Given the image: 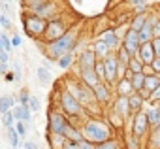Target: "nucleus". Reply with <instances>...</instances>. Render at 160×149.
<instances>
[{"instance_id":"nucleus-1","label":"nucleus","mask_w":160,"mask_h":149,"mask_svg":"<svg viewBox=\"0 0 160 149\" xmlns=\"http://www.w3.org/2000/svg\"><path fill=\"white\" fill-rule=\"evenodd\" d=\"M60 81H62V85L66 87V91H68L79 104H81V106L87 110V113H89L91 117H102V115H104V108L96 102L92 89L87 87L79 78L68 76V78H62Z\"/></svg>"},{"instance_id":"nucleus-2","label":"nucleus","mask_w":160,"mask_h":149,"mask_svg":"<svg viewBox=\"0 0 160 149\" xmlns=\"http://www.w3.org/2000/svg\"><path fill=\"white\" fill-rule=\"evenodd\" d=\"M79 34H81V30L73 25V27H72L64 36H60L58 40H53V42H47V44H43V42H36V44H38V49L43 53V57H47V59H51V60L55 62L58 57H62V55H66V53L77 49Z\"/></svg>"},{"instance_id":"nucleus-3","label":"nucleus","mask_w":160,"mask_h":149,"mask_svg":"<svg viewBox=\"0 0 160 149\" xmlns=\"http://www.w3.org/2000/svg\"><path fill=\"white\" fill-rule=\"evenodd\" d=\"M81 132H83V140H89L91 143H102L109 138H113L117 132L109 126V123L102 117H89L83 125H81Z\"/></svg>"},{"instance_id":"nucleus-4","label":"nucleus","mask_w":160,"mask_h":149,"mask_svg":"<svg viewBox=\"0 0 160 149\" xmlns=\"http://www.w3.org/2000/svg\"><path fill=\"white\" fill-rule=\"evenodd\" d=\"M73 25H75L73 17H72V15H66V13H62V15H58V17H55V19L47 21L45 34H43L42 42H43V44H47V42L58 40V38H60V36H64V34H66Z\"/></svg>"},{"instance_id":"nucleus-5","label":"nucleus","mask_w":160,"mask_h":149,"mask_svg":"<svg viewBox=\"0 0 160 149\" xmlns=\"http://www.w3.org/2000/svg\"><path fill=\"white\" fill-rule=\"evenodd\" d=\"M21 25H23L25 36H28L34 42H42V38L45 34V27H47L45 19L32 15V13H27V12H21Z\"/></svg>"},{"instance_id":"nucleus-6","label":"nucleus","mask_w":160,"mask_h":149,"mask_svg":"<svg viewBox=\"0 0 160 149\" xmlns=\"http://www.w3.org/2000/svg\"><path fill=\"white\" fill-rule=\"evenodd\" d=\"M149 119H147V111L141 110V111H136L132 113V117L124 123V130L122 132H130L132 136L139 138L141 141H145L147 134H149Z\"/></svg>"},{"instance_id":"nucleus-7","label":"nucleus","mask_w":160,"mask_h":149,"mask_svg":"<svg viewBox=\"0 0 160 149\" xmlns=\"http://www.w3.org/2000/svg\"><path fill=\"white\" fill-rule=\"evenodd\" d=\"M68 126V117L58 110V108H53L49 106L47 108V123H45V132H51V134H62L64 136V130Z\"/></svg>"},{"instance_id":"nucleus-8","label":"nucleus","mask_w":160,"mask_h":149,"mask_svg":"<svg viewBox=\"0 0 160 149\" xmlns=\"http://www.w3.org/2000/svg\"><path fill=\"white\" fill-rule=\"evenodd\" d=\"M62 13H64V2L62 0H43V4L32 15H38L45 21H51V19H55Z\"/></svg>"},{"instance_id":"nucleus-9","label":"nucleus","mask_w":160,"mask_h":149,"mask_svg":"<svg viewBox=\"0 0 160 149\" xmlns=\"http://www.w3.org/2000/svg\"><path fill=\"white\" fill-rule=\"evenodd\" d=\"M92 93H94V98H96V102L102 106V108H108L111 102H113V98H115V93H113V87L109 85V83H98L94 89H92Z\"/></svg>"},{"instance_id":"nucleus-10","label":"nucleus","mask_w":160,"mask_h":149,"mask_svg":"<svg viewBox=\"0 0 160 149\" xmlns=\"http://www.w3.org/2000/svg\"><path fill=\"white\" fill-rule=\"evenodd\" d=\"M73 70H75V78H79L87 87H91V89H94L98 83H100V80L96 78V74H94V68H79L77 64H73L72 66Z\"/></svg>"},{"instance_id":"nucleus-11","label":"nucleus","mask_w":160,"mask_h":149,"mask_svg":"<svg viewBox=\"0 0 160 149\" xmlns=\"http://www.w3.org/2000/svg\"><path fill=\"white\" fill-rule=\"evenodd\" d=\"M121 45L134 57V55H138V51H139V45H141V42H139V36H138V32L136 30H132L130 27H128V30H126V34H124V38L121 40Z\"/></svg>"},{"instance_id":"nucleus-12","label":"nucleus","mask_w":160,"mask_h":149,"mask_svg":"<svg viewBox=\"0 0 160 149\" xmlns=\"http://www.w3.org/2000/svg\"><path fill=\"white\" fill-rule=\"evenodd\" d=\"M104 60V66H106V83H109L113 87V83L117 81V66H119V60L115 57V53H109Z\"/></svg>"},{"instance_id":"nucleus-13","label":"nucleus","mask_w":160,"mask_h":149,"mask_svg":"<svg viewBox=\"0 0 160 149\" xmlns=\"http://www.w3.org/2000/svg\"><path fill=\"white\" fill-rule=\"evenodd\" d=\"M109 108H111L113 111H117L124 121H128V119L132 117V110H130V106H128V96H115L113 102L109 104Z\"/></svg>"},{"instance_id":"nucleus-14","label":"nucleus","mask_w":160,"mask_h":149,"mask_svg":"<svg viewBox=\"0 0 160 149\" xmlns=\"http://www.w3.org/2000/svg\"><path fill=\"white\" fill-rule=\"evenodd\" d=\"M77 51V60L75 64L79 68H92L96 62V55L91 47H83V49H75Z\"/></svg>"},{"instance_id":"nucleus-15","label":"nucleus","mask_w":160,"mask_h":149,"mask_svg":"<svg viewBox=\"0 0 160 149\" xmlns=\"http://www.w3.org/2000/svg\"><path fill=\"white\" fill-rule=\"evenodd\" d=\"M12 113H13L15 121H23V123H27L28 132H30V128H32V119H34V113L30 111V108H28V106H23V104H15L13 110H12Z\"/></svg>"},{"instance_id":"nucleus-16","label":"nucleus","mask_w":160,"mask_h":149,"mask_svg":"<svg viewBox=\"0 0 160 149\" xmlns=\"http://www.w3.org/2000/svg\"><path fill=\"white\" fill-rule=\"evenodd\" d=\"M104 119L109 123V126H111L115 132H122V130H124V123H126V121H124L117 111H113L109 106L104 108Z\"/></svg>"},{"instance_id":"nucleus-17","label":"nucleus","mask_w":160,"mask_h":149,"mask_svg":"<svg viewBox=\"0 0 160 149\" xmlns=\"http://www.w3.org/2000/svg\"><path fill=\"white\" fill-rule=\"evenodd\" d=\"M96 38H98V40H102V42H104L111 51H117V49H119V45H121V40L117 38V34H115V30H113V28H104Z\"/></svg>"},{"instance_id":"nucleus-18","label":"nucleus","mask_w":160,"mask_h":149,"mask_svg":"<svg viewBox=\"0 0 160 149\" xmlns=\"http://www.w3.org/2000/svg\"><path fill=\"white\" fill-rule=\"evenodd\" d=\"M143 149H160V123L149 128V134L143 141Z\"/></svg>"},{"instance_id":"nucleus-19","label":"nucleus","mask_w":160,"mask_h":149,"mask_svg":"<svg viewBox=\"0 0 160 149\" xmlns=\"http://www.w3.org/2000/svg\"><path fill=\"white\" fill-rule=\"evenodd\" d=\"M113 93L115 96H130L134 93V87H132V81L128 78H121L113 83Z\"/></svg>"},{"instance_id":"nucleus-20","label":"nucleus","mask_w":160,"mask_h":149,"mask_svg":"<svg viewBox=\"0 0 160 149\" xmlns=\"http://www.w3.org/2000/svg\"><path fill=\"white\" fill-rule=\"evenodd\" d=\"M75 60H77V51H70V53L58 57V59L55 60V66H57L58 70L66 72V70H72V66L75 64Z\"/></svg>"},{"instance_id":"nucleus-21","label":"nucleus","mask_w":160,"mask_h":149,"mask_svg":"<svg viewBox=\"0 0 160 149\" xmlns=\"http://www.w3.org/2000/svg\"><path fill=\"white\" fill-rule=\"evenodd\" d=\"M64 138L68 140V141H75V143H79L83 140V132H81V126H77V125H72L70 121H68V126H66V130H64Z\"/></svg>"},{"instance_id":"nucleus-22","label":"nucleus","mask_w":160,"mask_h":149,"mask_svg":"<svg viewBox=\"0 0 160 149\" xmlns=\"http://www.w3.org/2000/svg\"><path fill=\"white\" fill-rule=\"evenodd\" d=\"M138 57L141 59L143 64H151L154 60V49H152V44L147 42V44H141L139 45V51H138Z\"/></svg>"},{"instance_id":"nucleus-23","label":"nucleus","mask_w":160,"mask_h":149,"mask_svg":"<svg viewBox=\"0 0 160 149\" xmlns=\"http://www.w3.org/2000/svg\"><path fill=\"white\" fill-rule=\"evenodd\" d=\"M6 141H8V145H10V149H21V145H23V140H21V136L17 134V130H15V125L13 126H10V128H6Z\"/></svg>"},{"instance_id":"nucleus-24","label":"nucleus","mask_w":160,"mask_h":149,"mask_svg":"<svg viewBox=\"0 0 160 149\" xmlns=\"http://www.w3.org/2000/svg\"><path fill=\"white\" fill-rule=\"evenodd\" d=\"M128 106H130V110H132V113H136V111H141V110H145V106H147V100L139 95V93H132L130 96H128Z\"/></svg>"},{"instance_id":"nucleus-25","label":"nucleus","mask_w":160,"mask_h":149,"mask_svg":"<svg viewBox=\"0 0 160 149\" xmlns=\"http://www.w3.org/2000/svg\"><path fill=\"white\" fill-rule=\"evenodd\" d=\"M36 80H38V83H40L42 87H49L51 81H53V72L47 70V68H43V66L40 64V66L36 68Z\"/></svg>"},{"instance_id":"nucleus-26","label":"nucleus","mask_w":160,"mask_h":149,"mask_svg":"<svg viewBox=\"0 0 160 149\" xmlns=\"http://www.w3.org/2000/svg\"><path fill=\"white\" fill-rule=\"evenodd\" d=\"M91 49L94 51V55H96V59H106L109 53H113L102 40H98V38H94L92 42H91Z\"/></svg>"},{"instance_id":"nucleus-27","label":"nucleus","mask_w":160,"mask_h":149,"mask_svg":"<svg viewBox=\"0 0 160 149\" xmlns=\"http://www.w3.org/2000/svg\"><path fill=\"white\" fill-rule=\"evenodd\" d=\"M122 134V143L124 149H143V141L136 136H132L130 132H121Z\"/></svg>"},{"instance_id":"nucleus-28","label":"nucleus","mask_w":160,"mask_h":149,"mask_svg":"<svg viewBox=\"0 0 160 149\" xmlns=\"http://www.w3.org/2000/svg\"><path fill=\"white\" fill-rule=\"evenodd\" d=\"M45 138H47L49 149H62V147H64V143L68 141L62 134H51V132H45Z\"/></svg>"},{"instance_id":"nucleus-29","label":"nucleus","mask_w":160,"mask_h":149,"mask_svg":"<svg viewBox=\"0 0 160 149\" xmlns=\"http://www.w3.org/2000/svg\"><path fill=\"white\" fill-rule=\"evenodd\" d=\"M96 149H124V143H122V138H119L117 134L102 143H96Z\"/></svg>"},{"instance_id":"nucleus-30","label":"nucleus","mask_w":160,"mask_h":149,"mask_svg":"<svg viewBox=\"0 0 160 149\" xmlns=\"http://www.w3.org/2000/svg\"><path fill=\"white\" fill-rule=\"evenodd\" d=\"M15 104H17V102H15V96H12V95H2V96H0V115L12 111Z\"/></svg>"},{"instance_id":"nucleus-31","label":"nucleus","mask_w":160,"mask_h":149,"mask_svg":"<svg viewBox=\"0 0 160 149\" xmlns=\"http://www.w3.org/2000/svg\"><path fill=\"white\" fill-rule=\"evenodd\" d=\"M160 85V74H151V76H145V83H143V89L151 95L156 87Z\"/></svg>"},{"instance_id":"nucleus-32","label":"nucleus","mask_w":160,"mask_h":149,"mask_svg":"<svg viewBox=\"0 0 160 149\" xmlns=\"http://www.w3.org/2000/svg\"><path fill=\"white\" fill-rule=\"evenodd\" d=\"M147 13H149V12H147ZM147 13H136V15H132V17H130V21H128V27H130L132 30L139 32V28H141V27L145 25Z\"/></svg>"},{"instance_id":"nucleus-33","label":"nucleus","mask_w":160,"mask_h":149,"mask_svg":"<svg viewBox=\"0 0 160 149\" xmlns=\"http://www.w3.org/2000/svg\"><path fill=\"white\" fill-rule=\"evenodd\" d=\"M130 81H132V87H134V91H141V89H143V83H145V74H143V72L132 74Z\"/></svg>"},{"instance_id":"nucleus-34","label":"nucleus","mask_w":160,"mask_h":149,"mask_svg":"<svg viewBox=\"0 0 160 149\" xmlns=\"http://www.w3.org/2000/svg\"><path fill=\"white\" fill-rule=\"evenodd\" d=\"M94 74H96V78L102 81V83H106V66H104V60L102 59H96V62H94Z\"/></svg>"},{"instance_id":"nucleus-35","label":"nucleus","mask_w":160,"mask_h":149,"mask_svg":"<svg viewBox=\"0 0 160 149\" xmlns=\"http://www.w3.org/2000/svg\"><path fill=\"white\" fill-rule=\"evenodd\" d=\"M113 53H115V57H117V60H119L121 64H126V66H128V62H130L132 55H130L122 45H119V49H117V51H113Z\"/></svg>"},{"instance_id":"nucleus-36","label":"nucleus","mask_w":160,"mask_h":149,"mask_svg":"<svg viewBox=\"0 0 160 149\" xmlns=\"http://www.w3.org/2000/svg\"><path fill=\"white\" fill-rule=\"evenodd\" d=\"M30 89L28 87H23V89H19V93H17V98H15V102L17 104H23V106H28V100H30Z\"/></svg>"},{"instance_id":"nucleus-37","label":"nucleus","mask_w":160,"mask_h":149,"mask_svg":"<svg viewBox=\"0 0 160 149\" xmlns=\"http://www.w3.org/2000/svg\"><path fill=\"white\" fill-rule=\"evenodd\" d=\"M0 47H2L6 53H13V47H12V38H10V34L8 32H2L0 34Z\"/></svg>"},{"instance_id":"nucleus-38","label":"nucleus","mask_w":160,"mask_h":149,"mask_svg":"<svg viewBox=\"0 0 160 149\" xmlns=\"http://www.w3.org/2000/svg\"><path fill=\"white\" fill-rule=\"evenodd\" d=\"M132 74H138V72H141V68H143V62H141V59L138 57V55H134L132 59H130V62H128V66H126Z\"/></svg>"},{"instance_id":"nucleus-39","label":"nucleus","mask_w":160,"mask_h":149,"mask_svg":"<svg viewBox=\"0 0 160 149\" xmlns=\"http://www.w3.org/2000/svg\"><path fill=\"white\" fill-rule=\"evenodd\" d=\"M28 108L32 113H40L42 111V98L36 96V95H30V100H28Z\"/></svg>"},{"instance_id":"nucleus-40","label":"nucleus","mask_w":160,"mask_h":149,"mask_svg":"<svg viewBox=\"0 0 160 149\" xmlns=\"http://www.w3.org/2000/svg\"><path fill=\"white\" fill-rule=\"evenodd\" d=\"M0 125H2L4 128L13 126V125H15V117H13V113L8 111V113H4V115H0Z\"/></svg>"},{"instance_id":"nucleus-41","label":"nucleus","mask_w":160,"mask_h":149,"mask_svg":"<svg viewBox=\"0 0 160 149\" xmlns=\"http://www.w3.org/2000/svg\"><path fill=\"white\" fill-rule=\"evenodd\" d=\"M143 4H149V0H124V2H122L121 6L132 12L134 8H138V6H143Z\"/></svg>"},{"instance_id":"nucleus-42","label":"nucleus","mask_w":160,"mask_h":149,"mask_svg":"<svg viewBox=\"0 0 160 149\" xmlns=\"http://www.w3.org/2000/svg\"><path fill=\"white\" fill-rule=\"evenodd\" d=\"M15 130H17V134L21 136V140L25 141L27 136H28V126H27V123H23V121H15Z\"/></svg>"},{"instance_id":"nucleus-43","label":"nucleus","mask_w":160,"mask_h":149,"mask_svg":"<svg viewBox=\"0 0 160 149\" xmlns=\"http://www.w3.org/2000/svg\"><path fill=\"white\" fill-rule=\"evenodd\" d=\"M0 27H2L6 32L12 30V28H13V21H12V17L6 15V13H0Z\"/></svg>"},{"instance_id":"nucleus-44","label":"nucleus","mask_w":160,"mask_h":149,"mask_svg":"<svg viewBox=\"0 0 160 149\" xmlns=\"http://www.w3.org/2000/svg\"><path fill=\"white\" fill-rule=\"evenodd\" d=\"M10 62H12V72L15 74V81H21L23 80V68H21L19 60L15 59V60H10Z\"/></svg>"},{"instance_id":"nucleus-45","label":"nucleus","mask_w":160,"mask_h":149,"mask_svg":"<svg viewBox=\"0 0 160 149\" xmlns=\"http://www.w3.org/2000/svg\"><path fill=\"white\" fill-rule=\"evenodd\" d=\"M10 38H12V47H13V49H19V47L23 45V36H21L19 32H13Z\"/></svg>"},{"instance_id":"nucleus-46","label":"nucleus","mask_w":160,"mask_h":149,"mask_svg":"<svg viewBox=\"0 0 160 149\" xmlns=\"http://www.w3.org/2000/svg\"><path fill=\"white\" fill-rule=\"evenodd\" d=\"M147 104H160V85L149 95V100H147Z\"/></svg>"},{"instance_id":"nucleus-47","label":"nucleus","mask_w":160,"mask_h":149,"mask_svg":"<svg viewBox=\"0 0 160 149\" xmlns=\"http://www.w3.org/2000/svg\"><path fill=\"white\" fill-rule=\"evenodd\" d=\"M113 30H115L117 38H119V40H122V38H124V34H126V30H128V23H124V25H121V27H115Z\"/></svg>"},{"instance_id":"nucleus-48","label":"nucleus","mask_w":160,"mask_h":149,"mask_svg":"<svg viewBox=\"0 0 160 149\" xmlns=\"http://www.w3.org/2000/svg\"><path fill=\"white\" fill-rule=\"evenodd\" d=\"M21 149H42V147H40L38 141H34V140H25L23 145H21Z\"/></svg>"},{"instance_id":"nucleus-49","label":"nucleus","mask_w":160,"mask_h":149,"mask_svg":"<svg viewBox=\"0 0 160 149\" xmlns=\"http://www.w3.org/2000/svg\"><path fill=\"white\" fill-rule=\"evenodd\" d=\"M0 12H2V13H6V15H13V10H12V6L8 4V2H0Z\"/></svg>"},{"instance_id":"nucleus-50","label":"nucleus","mask_w":160,"mask_h":149,"mask_svg":"<svg viewBox=\"0 0 160 149\" xmlns=\"http://www.w3.org/2000/svg\"><path fill=\"white\" fill-rule=\"evenodd\" d=\"M77 147H79V149H96V145L91 143L89 140H81V141L77 143Z\"/></svg>"},{"instance_id":"nucleus-51","label":"nucleus","mask_w":160,"mask_h":149,"mask_svg":"<svg viewBox=\"0 0 160 149\" xmlns=\"http://www.w3.org/2000/svg\"><path fill=\"white\" fill-rule=\"evenodd\" d=\"M151 44H152V49H154V57H160V38H152Z\"/></svg>"},{"instance_id":"nucleus-52","label":"nucleus","mask_w":160,"mask_h":149,"mask_svg":"<svg viewBox=\"0 0 160 149\" xmlns=\"http://www.w3.org/2000/svg\"><path fill=\"white\" fill-rule=\"evenodd\" d=\"M42 66H43V68H47V70H51V72H53V68H55V62H53V60H51V59H47V57H43V59H42Z\"/></svg>"},{"instance_id":"nucleus-53","label":"nucleus","mask_w":160,"mask_h":149,"mask_svg":"<svg viewBox=\"0 0 160 149\" xmlns=\"http://www.w3.org/2000/svg\"><path fill=\"white\" fill-rule=\"evenodd\" d=\"M10 60H12V55L6 53L2 47H0V62H10Z\"/></svg>"},{"instance_id":"nucleus-54","label":"nucleus","mask_w":160,"mask_h":149,"mask_svg":"<svg viewBox=\"0 0 160 149\" xmlns=\"http://www.w3.org/2000/svg\"><path fill=\"white\" fill-rule=\"evenodd\" d=\"M151 66H152L154 74H160V57H154V60L151 62Z\"/></svg>"},{"instance_id":"nucleus-55","label":"nucleus","mask_w":160,"mask_h":149,"mask_svg":"<svg viewBox=\"0 0 160 149\" xmlns=\"http://www.w3.org/2000/svg\"><path fill=\"white\" fill-rule=\"evenodd\" d=\"M10 72V62H0V76H6V74Z\"/></svg>"},{"instance_id":"nucleus-56","label":"nucleus","mask_w":160,"mask_h":149,"mask_svg":"<svg viewBox=\"0 0 160 149\" xmlns=\"http://www.w3.org/2000/svg\"><path fill=\"white\" fill-rule=\"evenodd\" d=\"M152 34H154V38H160V15L154 23V27H152Z\"/></svg>"},{"instance_id":"nucleus-57","label":"nucleus","mask_w":160,"mask_h":149,"mask_svg":"<svg viewBox=\"0 0 160 149\" xmlns=\"http://www.w3.org/2000/svg\"><path fill=\"white\" fill-rule=\"evenodd\" d=\"M4 80H6L8 83H15V74H13V72L10 70V72L6 74V76H4Z\"/></svg>"},{"instance_id":"nucleus-58","label":"nucleus","mask_w":160,"mask_h":149,"mask_svg":"<svg viewBox=\"0 0 160 149\" xmlns=\"http://www.w3.org/2000/svg\"><path fill=\"white\" fill-rule=\"evenodd\" d=\"M141 72L145 74V76H151V74H154V72H152V66H151V64H143Z\"/></svg>"},{"instance_id":"nucleus-59","label":"nucleus","mask_w":160,"mask_h":149,"mask_svg":"<svg viewBox=\"0 0 160 149\" xmlns=\"http://www.w3.org/2000/svg\"><path fill=\"white\" fill-rule=\"evenodd\" d=\"M62 149H79V147H77V143H75V141H66Z\"/></svg>"},{"instance_id":"nucleus-60","label":"nucleus","mask_w":160,"mask_h":149,"mask_svg":"<svg viewBox=\"0 0 160 149\" xmlns=\"http://www.w3.org/2000/svg\"><path fill=\"white\" fill-rule=\"evenodd\" d=\"M124 2V0H109V8H117V6H121Z\"/></svg>"},{"instance_id":"nucleus-61","label":"nucleus","mask_w":160,"mask_h":149,"mask_svg":"<svg viewBox=\"0 0 160 149\" xmlns=\"http://www.w3.org/2000/svg\"><path fill=\"white\" fill-rule=\"evenodd\" d=\"M0 2H8V4H12V2H13V0H0Z\"/></svg>"},{"instance_id":"nucleus-62","label":"nucleus","mask_w":160,"mask_h":149,"mask_svg":"<svg viewBox=\"0 0 160 149\" xmlns=\"http://www.w3.org/2000/svg\"><path fill=\"white\" fill-rule=\"evenodd\" d=\"M0 13H2V12H0Z\"/></svg>"}]
</instances>
